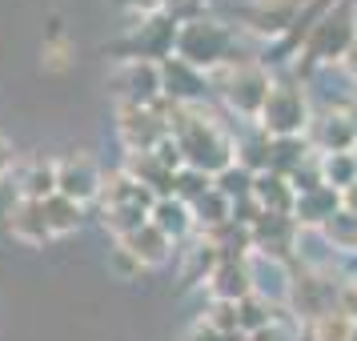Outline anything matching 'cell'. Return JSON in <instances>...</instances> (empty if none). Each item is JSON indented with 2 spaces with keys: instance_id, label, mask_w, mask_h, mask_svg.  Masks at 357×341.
<instances>
[{
  "instance_id": "obj_1",
  "label": "cell",
  "mask_w": 357,
  "mask_h": 341,
  "mask_svg": "<svg viewBox=\"0 0 357 341\" xmlns=\"http://www.w3.org/2000/svg\"><path fill=\"white\" fill-rule=\"evenodd\" d=\"M169 137L177 141L185 169L217 177L221 169L237 161V141L221 129V121L205 105H177L169 116Z\"/></svg>"
},
{
  "instance_id": "obj_2",
  "label": "cell",
  "mask_w": 357,
  "mask_h": 341,
  "mask_svg": "<svg viewBox=\"0 0 357 341\" xmlns=\"http://www.w3.org/2000/svg\"><path fill=\"white\" fill-rule=\"evenodd\" d=\"M173 56L193 65L197 73H217L225 65H237V61H253V56H241L237 49V33L221 24L213 17H189L177 24V45H173Z\"/></svg>"
},
{
  "instance_id": "obj_3",
  "label": "cell",
  "mask_w": 357,
  "mask_h": 341,
  "mask_svg": "<svg viewBox=\"0 0 357 341\" xmlns=\"http://www.w3.org/2000/svg\"><path fill=\"white\" fill-rule=\"evenodd\" d=\"M354 40H357V4L354 0H337L317 20V29L309 33V40L301 45L297 61H293V81L313 77L321 65H341Z\"/></svg>"
},
{
  "instance_id": "obj_4",
  "label": "cell",
  "mask_w": 357,
  "mask_h": 341,
  "mask_svg": "<svg viewBox=\"0 0 357 341\" xmlns=\"http://www.w3.org/2000/svg\"><path fill=\"white\" fill-rule=\"evenodd\" d=\"M209 89H217L225 97V105L233 113L257 121L261 105H265L269 89H273V73L261 68L257 61H237V65H225L217 73H209Z\"/></svg>"
},
{
  "instance_id": "obj_5",
  "label": "cell",
  "mask_w": 357,
  "mask_h": 341,
  "mask_svg": "<svg viewBox=\"0 0 357 341\" xmlns=\"http://www.w3.org/2000/svg\"><path fill=\"white\" fill-rule=\"evenodd\" d=\"M309 121H313V113H309L301 81H273L257 113V129L265 137H305Z\"/></svg>"
},
{
  "instance_id": "obj_6",
  "label": "cell",
  "mask_w": 357,
  "mask_h": 341,
  "mask_svg": "<svg viewBox=\"0 0 357 341\" xmlns=\"http://www.w3.org/2000/svg\"><path fill=\"white\" fill-rule=\"evenodd\" d=\"M173 100H157V105H116V129L129 153H153L157 141L169 137V116H173Z\"/></svg>"
},
{
  "instance_id": "obj_7",
  "label": "cell",
  "mask_w": 357,
  "mask_h": 341,
  "mask_svg": "<svg viewBox=\"0 0 357 341\" xmlns=\"http://www.w3.org/2000/svg\"><path fill=\"white\" fill-rule=\"evenodd\" d=\"M345 277H333V269H293L289 281V313L297 321H317L325 313H333L337 301V285Z\"/></svg>"
},
{
  "instance_id": "obj_8",
  "label": "cell",
  "mask_w": 357,
  "mask_h": 341,
  "mask_svg": "<svg viewBox=\"0 0 357 341\" xmlns=\"http://www.w3.org/2000/svg\"><path fill=\"white\" fill-rule=\"evenodd\" d=\"M177 24L181 20L173 17V13H157V17L141 20V29H132L121 45H113V52L121 61H153V65H161V61L173 56Z\"/></svg>"
},
{
  "instance_id": "obj_9",
  "label": "cell",
  "mask_w": 357,
  "mask_h": 341,
  "mask_svg": "<svg viewBox=\"0 0 357 341\" xmlns=\"http://www.w3.org/2000/svg\"><path fill=\"white\" fill-rule=\"evenodd\" d=\"M337 0H309L305 8L297 13V20L289 24V33L285 36H277V40H269L265 45V56H257V65L261 68H281V65H293L297 61V52H301V45L309 40V33L317 29V20L333 8Z\"/></svg>"
},
{
  "instance_id": "obj_10",
  "label": "cell",
  "mask_w": 357,
  "mask_h": 341,
  "mask_svg": "<svg viewBox=\"0 0 357 341\" xmlns=\"http://www.w3.org/2000/svg\"><path fill=\"white\" fill-rule=\"evenodd\" d=\"M109 93L116 105H157L161 100V65L153 61H121L109 77Z\"/></svg>"
},
{
  "instance_id": "obj_11",
  "label": "cell",
  "mask_w": 357,
  "mask_h": 341,
  "mask_svg": "<svg viewBox=\"0 0 357 341\" xmlns=\"http://www.w3.org/2000/svg\"><path fill=\"white\" fill-rule=\"evenodd\" d=\"M309 0H249L237 8V20L253 36H265V40H277V36L289 33V24L297 20V13L305 8Z\"/></svg>"
},
{
  "instance_id": "obj_12",
  "label": "cell",
  "mask_w": 357,
  "mask_h": 341,
  "mask_svg": "<svg viewBox=\"0 0 357 341\" xmlns=\"http://www.w3.org/2000/svg\"><path fill=\"white\" fill-rule=\"evenodd\" d=\"M249 233H253V253H265V257L277 261H293V249H297V237H301L297 221L281 217V213H261L249 225Z\"/></svg>"
},
{
  "instance_id": "obj_13",
  "label": "cell",
  "mask_w": 357,
  "mask_h": 341,
  "mask_svg": "<svg viewBox=\"0 0 357 341\" xmlns=\"http://www.w3.org/2000/svg\"><path fill=\"white\" fill-rule=\"evenodd\" d=\"M56 193L77 201V205H89L97 201L100 193V169L93 165V157L84 153H73L65 161H56Z\"/></svg>"
},
{
  "instance_id": "obj_14",
  "label": "cell",
  "mask_w": 357,
  "mask_h": 341,
  "mask_svg": "<svg viewBox=\"0 0 357 341\" xmlns=\"http://www.w3.org/2000/svg\"><path fill=\"white\" fill-rule=\"evenodd\" d=\"M161 97L173 105H205L209 97V77L197 73L193 65H185L177 56L161 61Z\"/></svg>"
},
{
  "instance_id": "obj_15",
  "label": "cell",
  "mask_w": 357,
  "mask_h": 341,
  "mask_svg": "<svg viewBox=\"0 0 357 341\" xmlns=\"http://www.w3.org/2000/svg\"><path fill=\"white\" fill-rule=\"evenodd\" d=\"M305 141L317 157H329V153H354L357 132H354V125H349L345 109H333V113H321V116L309 121Z\"/></svg>"
},
{
  "instance_id": "obj_16",
  "label": "cell",
  "mask_w": 357,
  "mask_h": 341,
  "mask_svg": "<svg viewBox=\"0 0 357 341\" xmlns=\"http://www.w3.org/2000/svg\"><path fill=\"white\" fill-rule=\"evenodd\" d=\"M249 281H253V293L265 297L269 305H289V281H293L289 261L265 257V253H249Z\"/></svg>"
},
{
  "instance_id": "obj_17",
  "label": "cell",
  "mask_w": 357,
  "mask_h": 341,
  "mask_svg": "<svg viewBox=\"0 0 357 341\" xmlns=\"http://www.w3.org/2000/svg\"><path fill=\"white\" fill-rule=\"evenodd\" d=\"M209 293L213 301H245L253 293V281H249V257L245 261H217V269L209 273Z\"/></svg>"
},
{
  "instance_id": "obj_18",
  "label": "cell",
  "mask_w": 357,
  "mask_h": 341,
  "mask_svg": "<svg viewBox=\"0 0 357 341\" xmlns=\"http://www.w3.org/2000/svg\"><path fill=\"white\" fill-rule=\"evenodd\" d=\"M8 233L24 245H45L52 237L49 233V221H45V205L40 201H24L17 197L13 205H8Z\"/></svg>"
},
{
  "instance_id": "obj_19",
  "label": "cell",
  "mask_w": 357,
  "mask_h": 341,
  "mask_svg": "<svg viewBox=\"0 0 357 341\" xmlns=\"http://www.w3.org/2000/svg\"><path fill=\"white\" fill-rule=\"evenodd\" d=\"M149 221L161 229V233H165V237H169L173 245L197 233L193 209H189L185 201H177V197H157V201H153V209H149Z\"/></svg>"
},
{
  "instance_id": "obj_20",
  "label": "cell",
  "mask_w": 357,
  "mask_h": 341,
  "mask_svg": "<svg viewBox=\"0 0 357 341\" xmlns=\"http://www.w3.org/2000/svg\"><path fill=\"white\" fill-rule=\"evenodd\" d=\"M337 209H341V193L337 189H329V185H321V189H313V193L297 197V205H293V221H297L301 233H305V229L317 233V229H321Z\"/></svg>"
},
{
  "instance_id": "obj_21",
  "label": "cell",
  "mask_w": 357,
  "mask_h": 341,
  "mask_svg": "<svg viewBox=\"0 0 357 341\" xmlns=\"http://www.w3.org/2000/svg\"><path fill=\"white\" fill-rule=\"evenodd\" d=\"M97 201H100V209H113V205H145V209H153V201H157V197L149 193V189H141L125 169H116V173H109V177L100 173Z\"/></svg>"
},
{
  "instance_id": "obj_22",
  "label": "cell",
  "mask_w": 357,
  "mask_h": 341,
  "mask_svg": "<svg viewBox=\"0 0 357 341\" xmlns=\"http://www.w3.org/2000/svg\"><path fill=\"white\" fill-rule=\"evenodd\" d=\"M125 173H129L141 189H149L153 197H173V169H165L153 153H129V161H125Z\"/></svg>"
},
{
  "instance_id": "obj_23",
  "label": "cell",
  "mask_w": 357,
  "mask_h": 341,
  "mask_svg": "<svg viewBox=\"0 0 357 341\" xmlns=\"http://www.w3.org/2000/svg\"><path fill=\"white\" fill-rule=\"evenodd\" d=\"M253 201L261 205V213H281V217H293L297 193H293L289 177H277V173H253Z\"/></svg>"
},
{
  "instance_id": "obj_24",
  "label": "cell",
  "mask_w": 357,
  "mask_h": 341,
  "mask_svg": "<svg viewBox=\"0 0 357 341\" xmlns=\"http://www.w3.org/2000/svg\"><path fill=\"white\" fill-rule=\"evenodd\" d=\"M121 245H125L132 257L145 265V269H153V265H165V261H169V253H173V241H169L161 229L153 225V221H145L141 229H132V233H129Z\"/></svg>"
},
{
  "instance_id": "obj_25",
  "label": "cell",
  "mask_w": 357,
  "mask_h": 341,
  "mask_svg": "<svg viewBox=\"0 0 357 341\" xmlns=\"http://www.w3.org/2000/svg\"><path fill=\"white\" fill-rule=\"evenodd\" d=\"M309 157H317V153L309 149L305 137H269V169H265V173L293 177Z\"/></svg>"
},
{
  "instance_id": "obj_26",
  "label": "cell",
  "mask_w": 357,
  "mask_h": 341,
  "mask_svg": "<svg viewBox=\"0 0 357 341\" xmlns=\"http://www.w3.org/2000/svg\"><path fill=\"white\" fill-rule=\"evenodd\" d=\"M56 193V161H29L17 173V197L24 201H49Z\"/></svg>"
},
{
  "instance_id": "obj_27",
  "label": "cell",
  "mask_w": 357,
  "mask_h": 341,
  "mask_svg": "<svg viewBox=\"0 0 357 341\" xmlns=\"http://www.w3.org/2000/svg\"><path fill=\"white\" fill-rule=\"evenodd\" d=\"M325 237V245L333 249V253H345V257H357V217L354 213L337 209L329 221H325L321 229H317Z\"/></svg>"
},
{
  "instance_id": "obj_28",
  "label": "cell",
  "mask_w": 357,
  "mask_h": 341,
  "mask_svg": "<svg viewBox=\"0 0 357 341\" xmlns=\"http://www.w3.org/2000/svg\"><path fill=\"white\" fill-rule=\"evenodd\" d=\"M217 261H221V253L213 249L201 233H197V241L185 249V265H181V281L185 285H197V281H209V273L217 269Z\"/></svg>"
},
{
  "instance_id": "obj_29",
  "label": "cell",
  "mask_w": 357,
  "mask_h": 341,
  "mask_svg": "<svg viewBox=\"0 0 357 341\" xmlns=\"http://www.w3.org/2000/svg\"><path fill=\"white\" fill-rule=\"evenodd\" d=\"M40 205H45V221H49L52 237H65V233H77V229H81L84 205H77V201H68V197H61V193H52L49 201H40Z\"/></svg>"
},
{
  "instance_id": "obj_30",
  "label": "cell",
  "mask_w": 357,
  "mask_h": 341,
  "mask_svg": "<svg viewBox=\"0 0 357 341\" xmlns=\"http://www.w3.org/2000/svg\"><path fill=\"white\" fill-rule=\"evenodd\" d=\"M189 209H193L197 233H209V229H217V225H225V221H233V205H229V197H221L217 189H209V193L201 197V201H193Z\"/></svg>"
},
{
  "instance_id": "obj_31",
  "label": "cell",
  "mask_w": 357,
  "mask_h": 341,
  "mask_svg": "<svg viewBox=\"0 0 357 341\" xmlns=\"http://www.w3.org/2000/svg\"><path fill=\"white\" fill-rule=\"evenodd\" d=\"M149 221L145 205H113V209H100V225L113 233L116 241H125L132 229H141Z\"/></svg>"
},
{
  "instance_id": "obj_32",
  "label": "cell",
  "mask_w": 357,
  "mask_h": 341,
  "mask_svg": "<svg viewBox=\"0 0 357 341\" xmlns=\"http://www.w3.org/2000/svg\"><path fill=\"white\" fill-rule=\"evenodd\" d=\"M317 169H321V181L329 189H349L357 181V161L354 153H329V157H317Z\"/></svg>"
},
{
  "instance_id": "obj_33",
  "label": "cell",
  "mask_w": 357,
  "mask_h": 341,
  "mask_svg": "<svg viewBox=\"0 0 357 341\" xmlns=\"http://www.w3.org/2000/svg\"><path fill=\"white\" fill-rule=\"evenodd\" d=\"M213 189L221 197H229V205H233V201H245V197H253V173L233 161L229 169H221V173L213 177Z\"/></svg>"
},
{
  "instance_id": "obj_34",
  "label": "cell",
  "mask_w": 357,
  "mask_h": 341,
  "mask_svg": "<svg viewBox=\"0 0 357 341\" xmlns=\"http://www.w3.org/2000/svg\"><path fill=\"white\" fill-rule=\"evenodd\" d=\"M237 165L249 169V173H265L269 169V137L261 129H253L249 137L237 141Z\"/></svg>"
},
{
  "instance_id": "obj_35",
  "label": "cell",
  "mask_w": 357,
  "mask_h": 341,
  "mask_svg": "<svg viewBox=\"0 0 357 341\" xmlns=\"http://www.w3.org/2000/svg\"><path fill=\"white\" fill-rule=\"evenodd\" d=\"M277 309H281V305H269L265 297L249 293L245 301H237V329H241V333H253V329H261V325L273 321Z\"/></svg>"
},
{
  "instance_id": "obj_36",
  "label": "cell",
  "mask_w": 357,
  "mask_h": 341,
  "mask_svg": "<svg viewBox=\"0 0 357 341\" xmlns=\"http://www.w3.org/2000/svg\"><path fill=\"white\" fill-rule=\"evenodd\" d=\"M309 338L313 341H357V321L341 317V313H325L317 321H309Z\"/></svg>"
},
{
  "instance_id": "obj_37",
  "label": "cell",
  "mask_w": 357,
  "mask_h": 341,
  "mask_svg": "<svg viewBox=\"0 0 357 341\" xmlns=\"http://www.w3.org/2000/svg\"><path fill=\"white\" fill-rule=\"evenodd\" d=\"M297 333H301V321L289 313V305H281L273 313V321L249 333V341H297Z\"/></svg>"
},
{
  "instance_id": "obj_38",
  "label": "cell",
  "mask_w": 357,
  "mask_h": 341,
  "mask_svg": "<svg viewBox=\"0 0 357 341\" xmlns=\"http://www.w3.org/2000/svg\"><path fill=\"white\" fill-rule=\"evenodd\" d=\"M209 189H213V177H209V173H197V169H181L177 177H173V197L185 201V205L201 201Z\"/></svg>"
},
{
  "instance_id": "obj_39",
  "label": "cell",
  "mask_w": 357,
  "mask_h": 341,
  "mask_svg": "<svg viewBox=\"0 0 357 341\" xmlns=\"http://www.w3.org/2000/svg\"><path fill=\"white\" fill-rule=\"evenodd\" d=\"M201 321L213 325L217 333H233V329H237V305H233V301H213Z\"/></svg>"
},
{
  "instance_id": "obj_40",
  "label": "cell",
  "mask_w": 357,
  "mask_h": 341,
  "mask_svg": "<svg viewBox=\"0 0 357 341\" xmlns=\"http://www.w3.org/2000/svg\"><path fill=\"white\" fill-rule=\"evenodd\" d=\"M109 269H113L121 281H132V277H141V269H145V265H141V261L132 257L129 249H125V245L116 241V245H113V253H109Z\"/></svg>"
},
{
  "instance_id": "obj_41",
  "label": "cell",
  "mask_w": 357,
  "mask_h": 341,
  "mask_svg": "<svg viewBox=\"0 0 357 341\" xmlns=\"http://www.w3.org/2000/svg\"><path fill=\"white\" fill-rule=\"evenodd\" d=\"M289 185H293V193H297V197H301V193H313V189H321L325 181H321V169H317V157H309V161L289 177Z\"/></svg>"
},
{
  "instance_id": "obj_42",
  "label": "cell",
  "mask_w": 357,
  "mask_h": 341,
  "mask_svg": "<svg viewBox=\"0 0 357 341\" xmlns=\"http://www.w3.org/2000/svg\"><path fill=\"white\" fill-rule=\"evenodd\" d=\"M333 313L357 321V281H341L337 285V301H333Z\"/></svg>"
},
{
  "instance_id": "obj_43",
  "label": "cell",
  "mask_w": 357,
  "mask_h": 341,
  "mask_svg": "<svg viewBox=\"0 0 357 341\" xmlns=\"http://www.w3.org/2000/svg\"><path fill=\"white\" fill-rule=\"evenodd\" d=\"M153 157L165 165V169H173V173H181L185 169V161H181V149L173 137H165V141H157V149H153Z\"/></svg>"
},
{
  "instance_id": "obj_44",
  "label": "cell",
  "mask_w": 357,
  "mask_h": 341,
  "mask_svg": "<svg viewBox=\"0 0 357 341\" xmlns=\"http://www.w3.org/2000/svg\"><path fill=\"white\" fill-rule=\"evenodd\" d=\"M181 341H221V333H217L213 325H205V321H201V317H197V321L189 325L185 333H181Z\"/></svg>"
},
{
  "instance_id": "obj_45",
  "label": "cell",
  "mask_w": 357,
  "mask_h": 341,
  "mask_svg": "<svg viewBox=\"0 0 357 341\" xmlns=\"http://www.w3.org/2000/svg\"><path fill=\"white\" fill-rule=\"evenodd\" d=\"M129 13H137L141 20H149V17H157V13H165V4L161 0H121Z\"/></svg>"
},
{
  "instance_id": "obj_46",
  "label": "cell",
  "mask_w": 357,
  "mask_h": 341,
  "mask_svg": "<svg viewBox=\"0 0 357 341\" xmlns=\"http://www.w3.org/2000/svg\"><path fill=\"white\" fill-rule=\"evenodd\" d=\"M341 209L354 213V217H357V181L349 185V189H341Z\"/></svg>"
},
{
  "instance_id": "obj_47",
  "label": "cell",
  "mask_w": 357,
  "mask_h": 341,
  "mask_svg": "<svg viewBox=\"0 0 357 341\" xmlns=\"http://www.w3.org/2000/svg\"><path fill=\"white\" fill-rule=\"evenodd\" d=\"M341 68H345V73H349V81L357 84V40L349 45V52H345V61H341Z\"/></svg>"
},
{
  "instance_id": "obj_48",
  "label": "cell",
  "mask_w": 357,
  "mask_h": 341,
  "mask_svg": "<svg viewBox=\"0 0 357 341\" xmlns=\"http://www.w3.org/2000/svg\"><path fill=\"white\" fill-rule=\"evenodd\" d=\"M8 169H13V149H8V141H4V137H0V177H4Z\"/></svg>"
},
{
  "instance_id": "obj_49",
  "label": "cell",
  "mask_w": 357,
  "mask_h": 341,
  "mask_svg": "<svg viewBox=\"0 0 357 341\" xmlns=\"http://www.w3.org/2000/svg\"><path fill=\"white\" fill-rule=\"evenodd\" d=\"M221 341H249V333H241V329H233V333H221Z\"/></svg>"
},
{
  "instance_id": "obj_50",
  "label": "cell",
  "mask_w": 357,
  "mask_h": 341,
  "mask_svg": "<svg viewBox=\"0 0 357 341\" xmlns=\"http://www.w3.org/2000/svg\"><path fill=\"white\" fill-rule=\"evenodd\" d=\"M345 116H349V125H354V132H357V100L349 105V109H345Z\"/></svg>"
},
{
  "instance_id": "obj_51",
  "label": "cell",
  "mask_w": 357,
  "mask_h": 341,
  "mask_svg": "<svg viewBox=\"0 0 357 341\" xmlns=\"http://www.w3.org/2000/svg\"><path fill=\"white\" fill-rule=\"evenodd\" d=\"M354 161H357V145H354Z\"/></svg>"
},
{
  "instance_id": "obj_52",
  "label": "cell",
  "mask_w": 357,
  "mask_h": 341,
  "mask_svg": "<svg viewBox=\"0 0 357 341\" xmlns=\"http://www.w3.org/2000/svg\"><path fill=\"white\" fill-rule=\"evenodd\" d=\"M354 281H357V277H354Z\"/></svg>"
}]
</instances>
